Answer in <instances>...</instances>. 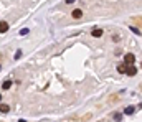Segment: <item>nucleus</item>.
Here are the masks:
<instances>
[{
	"instance_id": "nucleus-1",
	"label": "nucleus",
	"mask_w": 142,
	"mask_h": 122,
	"mask_svg": "<svg viewBox=\"0 0 142 122\" xmlns=\"http://www.w3.org/2000/svg\"><path fill=\"white\" fill-rule=\"evenodd\" d=\"M124 61H126L127 64H132V63H134V61H136V56L132 55V53H127V55L124 56Z\"/></svg>"
},
{
	"instance_id": "nucleus-2",
	"label": "nucleus",
	"mask_w": 142,
	"mask_h": 122,
	"mask_svg": "<svg viewBox=\"0 0 142 122\" xmlns=\"http://www.w3.org/2000/svg\"><path fill=\"white\" fill-rule=\"evenodd\" d=\"M126 74H129V76H136L137 74V66H127Z\"/></svg>"
},
{
	"instance_id": "nucleus-3",
	"label": "nucleus",
	"mask_w": 142,
	"mask_h": 122,
	"mask_svg": "<svg viewBox=\"0 0 142 122\" xmlns=\"http://www.w3.org/2000/svg\"><path fill=\"white\" fill-rule=\"evenodd\" d=\"M91 35H93L94 38H99V36H103V30L101 28H94L93 31H91Z\"/></svg>"
},
{
	"instance_id": "nucleus-4",
	"label": "nucleus",
	"mask_w": 142,
	"mask_h": 122,
	"mask_svg": "<svg viewBox=\"0 0 142 122\" xmlns=\"http://www.w3.org/2000/svg\"><path fill=\"white\" fill-rule=\"evenodd\" d=\"M5 31H8V23L0 22V33H5Z\"/></svg>"
},
{
	"instance_id": "nucleus-5",
	"label": "nucleus",
	"mask_w": 142,
	"mask_h": 122,
	"mask_svg": "<svg viewBox=\"0 0 142 122\" xmlns=\"http://www.w3.org/2000/svg\"><path fill=\"white\" fill-rule=\"evenodd\" d=\"M134 112H136V107H134V106H129V107L124 109V114H126V116H131V114H134Z\"/></svg>"
},
{
	"instance_id": "nucleus-6",
	"label": "nucleus",
	"mask_w": 142,
	"mask_h": 122,
	"mask_svg": "<svg viewBox=\"0 0 142 122\" xmlns=\"http://www.w3.org/2000/svg\"><path fill=\"white\" fill-rule=\"evenodd\" d=\"M81 17H83V12L79 10V8L73 10V18H76V20H78V18H81Z\"/></svg>"
},
{
	"instance_id": "nucleus-7",
	"label": "nucleus",
	"mask_w": 142,
	"mask_h": 122,
	"mask_svg": "<svg viewBox=\"0 0 142 122\" xmlns=\"http://www.w3.org/2000/svg\"><path fill=\"white\" fill-rule=\"evenodd\" d=\"M10 111V107L7 104H0V112H3V114H7V112Z\"/></svg>"
},
{
	"instance_id": "nucleus-8",
	"label": "nucleus",
	"mask_w": 142,
	"mask_h": 122,
	"mask_svg": "<svg viewBox=\"0 0 142 122\" xmlns=\"http://www.w3.org/2000/svg\"><path fill=\"white\" fill-rule=\"evenodd\" d=\"M2 88H3V89H10V88H12V81H10V79H7V81H3V84H2Z\"/></svg>"
},
{
	"instance_id": "nucleus-9",
	"label": "nucleus",
	"mask_w": 142,
	"mask_h": 122,
	"mask_svg": "<svg viewBox=\"0 0 142 122\" xmlns=\"http://www.w3.org/2000/svg\"><path fill=\"white\" fill-rule=\"evenodd\" d=\"M127 69V66H124V64H121V66H117V73H121V74H124Z\"/></svg>"
},
{
	"instance_id": "nucleus-10",
	"label": "nucleus",
	"mask_w": 142,
	"mask_h": 122,
	"mask_svg": "<svg viewBox=\"0 0 142 122\" xmlns=\"http://www.w3.org/2000/svg\"><path fill=\"white\" fill-rule=\"evenodd\" d=\"M129 30H131L132 33H136L137 36H139V35H141V30H139V28H136V27H129Z\"/></svg>"
},
{
	"instance_id": "nucleus-11",
	"label": "nucleus",
	"mask_w": 142,
	"mask_h": 122,
	"mask_svg": "<svg viewBox=\"0 0 142 122\" xmlns=\"http://www.w3.org/2000/svg\"><path fill=\"white\" fill-rule=\"evenodd\" d=\"M114 121H117V122H121V121H122V114H121V112L114 114Z\"/></svg>"
},
{
	"instance_id": "nucleus-12",
	"label": "nucleus",
	"mask_w": 142,
	"mask_h": 122,
	"mask_svg": "<svg viewBox=\"0 0 142 122\" xmlns=\"http://www.w3.org/2000/svg\"><path fill=\"white\" fill-rule=\"evenodd\" d=\"M20 58H22V51L18 50V51L15 53V60H20Z\"/></svg>"
},
{
	"instance_id": "nucleus-13",
	"label": "nucleus",
	"mask_w": 142,
	"mask_h": 122,
	"mask_svg": "<svg viewBox=\"0 0 142 122\" xmlns=\"http://www.w3.org/2000/svg\"><path fill=\"white\" fill-rule=\"evenodd\" d=\"M28 31H30V30H28V28H23L22 31H20V35H28Z\"/></svg>"
},
{
	"instance_id": "nucleus-14",
	"label": "nucleus",
	"mask_w": 142,
	"mask_h": 122,
	"mask_svg": "<svg viewBox=\"0 0 142 122\" xmlns=\"http://www.w3.org/2000/svg\"><path fill=\"white\" fill-rule=\"evenodd\" d=\"M66 3H73V2H76V0H65Z\"/></svg>"
},
{
	"instance_id": "nucleus-15",
	"label": "nucleus",
	"mask_w": 142,
	"mask_h": 122,
	"mask_svg": "<svg viewBox=\"0 0 142 122\" xmlns=\"http://www.w3.org/2000/svg\"><path fill=\"white\" fill-rule=\"evenodd\" d=\"M0 101H2V94H0Z\"/></svg>"
}]
</instances>
